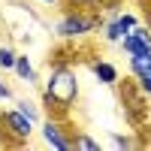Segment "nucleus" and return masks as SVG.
I'll return each mask as SVG.
<instances>
[{"label": "nucleus", "instance_id": "5", "mask_svg": "<svg viewBox=\"0 0 151 151\" xmlns=\"http://www.w3.org/2000/svg\"><path fill=\"white\" fill-rule=\"evenodd\" d=\"M124 52H127L130 58H139V55H151V33H148V27H136L130 30V33H124V40L118 42Z\"/></svg>", "mask_w": 151, "mask_h": 151}, {"label": "nucleus", "instance_id": "1", "mask_svg": "<svg viewBox=\"0 0 151 151\" xmlns=\"http://www.w3.org/2000/svg\"><path fill=\"white\" fill-rule=\"evenodd\" d=\"M42 100L48 103V109H55L58 118H64L79 100V76H76V70L67 64L48 67V79L42 85Z\"/></svg>", "mask_w": 151, "mask_h": 151}, {"label": "nucleus", "instance_id": "9", "mask_svg": "<svg viewBox=\"0 0 151 151\" xmlns=\"http://www.w3.org/2000/svg\"><path fill=\"white\" fill-rule=\"evenodd\" d=\"M15 76H18V79L21 82H36V70H33V64H30V58L27 55H18L15 58Z\"/></svg>", "mask_w": 151, "mask_h": 151}, {"label": "nucleus", "instance_id": "6", "mask_svg": "<svg viewBox=\"0 0 151 151\" xmlns=\"http://www.w3.org/2000/svg\"><path fill=\"white\" fill-rule=\"evenodd\" d=\"M130 76H133V82L151 97V55L130 58Z\"/></svg>", "mask_w": 151, "mask_h": 151}, {"label": "nucleus", "instance_id": "2", "mask_svg": "<svg viewBox=\"0 0 151 151\" xmlns=\"http://www.w3.org/2000/svg\"><path fill=\"white\" fill-rule=\"evenodd\" d=\"M94 27H100V15L97 12H85V9H70L60 15V21L55 24V33L60 40H79V36L91 33Z\"/></svg>", "mask_w": 151, "mask_h": 151}, {"label": "nucleus", "instance_id": "8", "mask_svg": "<svg viewBox=\"0 0 151 151\" xmlns=\"http://www.w3.org/2000/svg\"><path fill=\"white\" fill-rule=\"evenodd\" d=\"M91 70H94V76H97L103 85H118V79H121V76H118V67L109 64V60H94Z\"/></svg>", "mask_w": 151, "mask_h": 151}, {"label": "nucleus", "instance_id": "4", "mask_svg": "<svg viewBox=\"0 0 151 151\" xmlns=\"http://www.w3.org/2000/svg\"><path fill=\"white\" fill-rule=\"evenodd\" d=\"M42 139H45L48 148L73 151V136H70V130H64L60 118H48V121H42Z\"/></svg>", "mask_w": 151, "mask_h": 151}, {"label": "nucleus", "instance_id": "3", "mask_svg": "<svg viewBox=\"0 0 151 151\" xmlns=\"http://www.w3.org/2000/svg\"><path fill=\"white\" fill-rule=\"evenodd\" d=\"M3 127H6V133L12 136V142L21 145V142L30 139V133H33V121L24 115L21 109H6V112H3Z\"/></svg>", "mask_w": 151, "mask_h": 151}, {"label": "nucleus", "instance_id": "12", "mask_svg": "<svg viewBox=\"0 0 151 151\" xmlns=\"http://www.w3.org/2000/svg\"><path fill=\"white\" fill-rule=\"evenodd\" d=\"M15 109H21L30 121H40V109H36L33 103H27V100H18V103H15Z\"/></svg>", "mask_w": 151, "mask_h": 151}, {"label": "nucleus", "instance_id": "14", "mask_svg": "<svg viewBox=\"0 0 151 151\" xmlns=\"http://www.w3.org/2000/svg\"><path fill=\"white\" fill-rule=\"evenodd\" d=\"M67 6H97V3H103V0H64Z\"/></svg>", "mask_w": 151, "mask_h": 151}, {"label": "nucleus", "instance_id": "7", "mask_svg": "<svg viewBox=\"0 0 151 151\" xmlns=\"http://www.w3.org/2000/svg\"><path fill=\"white\" fill-rule=\"evenodd\" d=\"M133 27H136V18L124 12V15L112 18L106 27H103V40H106V42H121V40H124V33H130Z\"/></svg>", "mask_w": 151, "mask_h": 151}, {"label": "nucleus", "instance_id": "11", "mask_svg": "<svg viewBox=\"0 0 151 151\" xmlns=\"http://www.w3.org/2000/svg\"><path fill=\"white\" fill-rule=\"evenodd\" d=\"M15 52L9 45H0V70H15Z\"/></svg>", "mask_w": 151, "mask_h": 151}, {"label": "nucleus", "instance_id": "15", "mask_svg": "<svg viewBox=\"0 0 151 151\" xmlns=\"http://www.w3.org/2000/svg\"><path fill=\"white\" fill-rule=\"evenodd\" d=\"M3 100H12V88L6 82H0V103H3Z\"/></svg>", "mask_w": 151, "mask_h": 151}, {"label": "nucleus", "instance_id": "13", "mask_svg": "<svg viewBox=\"0 0 151 151\" xmlns=\"http://www.w3.org/2000/svg\"><path fill=\"white\" fill-rule=\"evenodd\" d=\"M112 145H115V148H133L136 142L127 139V136H112Z\"/></svg>", "mask_w": 151, "mask_h": 151}, {"label": "nucleus", "instance_id": "10", "mask_svg": "<svg viewBox=\"0 0 151 151\" xmlns=\"http://www.w3.org/2000/svg\"><path fill=\"white\" fill-rule=\"evenodd\" d=\"M73 148H76V151H97V148H100V142H97V139H91L88 133L76 130V136H73Z\"/></svg>", "mask_w": 151, "mask_h": 151}, {"label": "nucleus", "instance_id": "16", "mask_svg": "<svg viewBox=\"0 0 151 151\" xmlns=\"http://www.w3.org/2000/svg\"><path fill=\"white\" fill-rule=\"evenodd\" d=\"M36 3H42V6H58V3H64V0H36Z\"/></svg>", "mask_w": 151, "mask_h": 151}]
</instances>
